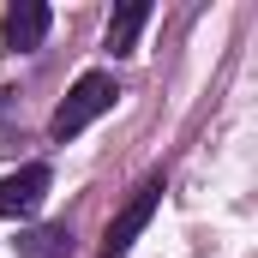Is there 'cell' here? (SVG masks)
I'll list each match as a JSON object with an SVG mask.
<instances>
[{"label": "cell", "mask_w": 258, "mask_h": 258, "mask_svg": "<svg viewBox=\"0 0 258 258\" xmlns=\"http://www.w3.org/2000/svg\"><path fill=\"white\" fill-rule=\"evenodd\" d=\"M150 24V0H132L120 6L114 18H108V54H132V42H138V30Z\"/></svg>", "instance_id": "obj_5"}, {"label": "cell", "mask_w": 258, "mask_h": 258, "mask_svg": "<svg viewBox=\"0 0 258 258\" xmlns=\"http://www.w3.org/2000/svg\"><path fill=\"white\" fill-rule=\"evenodd\" d=\"M18 258H72V228H24L18 234Z\"/></svg>", "instance_id": "obj_6"}, {"label": "cell", "mask_w": 258, "mask_h": 258, "mask_svg": "<svg viewBox=\"0 0 258 258\" xmlns=\"http://www.w3.org/2000/svg\"><path fill=\"white\" fill-rule=\"evenodd\" d=\"M48 186H54L48 162H24V168L0 174V216H30V210L48 198Z\"/></svg>", "instance_id": "obj_3"}, {"label": "cell", "mask_w": 258, "mask_h": 258, "mask_svg": "<svg viewBox=\"0 0 258 258\" xmlns=\"http://www.w3.org/2000/svg\"><path fill=\"white\" fill-rule=\"evenodd\" d=\"M114 96H120V84L108 78V72H84L72 90H66V102L54 108V120H48V132L54 138H78L84 126H96L108 108H114Z\"/></svg>", "instance_id": "obj_1"}, {"label": "cell", "mask_w": 258, "mask_h": 258, "mask_svg": "<svg viewBox=\"0 0 258 258\" xmlns=\"http://www.w3.org/2000/svg\"><path fill=\"white\" fill-rule=\"evenodd\" d=\"M48 24H54V12H48L42 0H12V6L0 12V36H6V48H12V54H30V48H42Z\"/></svg>", "instance_id": "obj_4"}, {"label": "cell", "mask_w": 258, "mask_h": 258, "mask_svg": "<svg viewBox=\"0 0 258 258\" xmlns=\"http://www.w3.org/2000/svg\"><path fill=\"white\" fill-rule=\"evenodd\" d=\"M156 204H162V180H144V186H138L126 204H120V216L108 222V234H102V258H126V252H132V240L150 228Z\"/></svg>", "instance_id": "obj_2"}]
</instances>
